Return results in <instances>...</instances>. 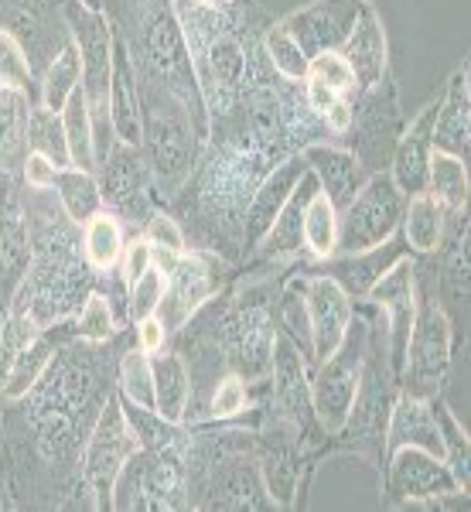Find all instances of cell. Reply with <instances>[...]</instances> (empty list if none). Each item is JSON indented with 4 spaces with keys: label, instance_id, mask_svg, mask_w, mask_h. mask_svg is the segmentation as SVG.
I'll return each instance as SVG.
<instances>
[{
    "label": "cell",
    "instance_id": "obj_1",
    "mask_svg": "<svg viewBox=\"0 0 471 512\" xmlns=\"http://www.w3.org/2000/svg\"><path fill=\"white\" fill-rule=\"evenodd\" d=\"M93 267L82 253V229L69 219H31V263L21 291L7 308L24 311L38 328H55L76 315L93 291Z\"/></svg>",
    "mask_w": 471,
    "mask_h": 512
},
{
    "label": "cell",
    "instance_id": "obj_2",
    "mask_svg": "<svg viewBox=\"0 0 471 512\" xmlns=\"http://www.w3.org/2000/svg\"><path fill=\"white\" fill-rule=\"evenodd\" d=\"M140 96H144V140H140V147L147 151V168L157 178V185L178 192L195 164V120L185 110V103L171 96L161 82L140 89Z\"/></svg>",
    "mask_w": 471,
    "mask_h": 512
},
{
    "label": "cell",
    "instance_id": "obj_3",
    "mask_svg": "<svg viewBox=\"0 0 471 512\" xmlns=\"http://www.w3.org/2000/svg\"><path fill=\"white\" fill-rule=\"evenodd\" d=\"M69 28L82 59V93L89 99V113H93V151L99 168V161L117 144V134H113V123H110V76H113V41H117V35H113L103 11H89L79 0L69 4Z\"/></svg>",
    "mask_w": 471,
    "mask_h": 512
},
{
    "label": "cell",
    "instance_id": "obj_4",
    "mask_svg": "<svg viewBox=\"0 0 471 512\" xmlns=\"http://www.w3.org/2000/svg\"><path fill=\"white\" fill-rule=\"evenodd\" d=\"M451 321L431 291L417 294V315H413L407 355H403L400 383L407 396L437 400L444 379L451 373Z\"/></svg>",
    "mask_w": 471,
    "mask_h": 512
},
{
    "label": "cell",
    "instance_id": "obj_5",
    "mask_svg": "<svg viewBox=\"0 0 471 512\" xmlns=\"http://www.w3.org/2000/svg\"><path fill=\"white\" fill-rule=\"evenodd\" d=\"M369 355V328L352 318L345 342L314 366L311 376V410L325 434H342L345 420L352 414L355 393L362 383V366Z\"/></svg>",
    "mask_w": 471,
    "mask_h": 512
},
{
    "label": "cell",
    "instance_id": "obj_6",
    "mask_svg": "<svg viewBox=\"0 0 471 512\" xmlns=\"http://www.w3.org/2000/svg\"><path fill=\"white\" fill-rule=\"evenodd\" d=\"M144 52H147V65H151L157 82H161L171 96H178L181 103H185V110L192 113V120H195L198 140H205V134H209V117H205L202 82H198V72H195L192 48H188L185 35H181V24L171 7L157 11L151 24H147Z\"/></svg>",
    "mask_w": 471,
    "mask_h": 512
},
{
    "label": "cell",
    "instance_id": "obj_7",
    "mask_svg": "<svg viewBox=\"0 0 471 512\" xmlns=\"http://www.w3.org/2000/svg\"><path fill=\"white\" fill-rule=\"evenodd\" d=\"M407 195L393 185L390 175H369L366 185L338 212V253H362L400 233Z\"/></svg>",
    "mask_w": 471,
    "mask_h": 512
},
{
    "label": "cell",
    "instance_id": "obj_8",
    "mask_svg": "<svg viewBox=\"0 0 471 512\" xmlns=\"http://www.w3.org/2000/svg\"><path fill=\"white\" fill-rule=\"evenodd\" d=\"M93 376L72 359L55 355L52 366L45 369V376L38 379V386L24 400L31 403V420H35L41 444H62L69 441L72 424H76L79 407L86 403Z\"/></svg>",
    "mask_w": 471,
    "mask_h": 512
},
{
    "label": "cell",
    "instance_id": "obj_9",
    "mask_svg": "<svg viewBox=\"0 0 471 512\" xmlns=\"http://www.w3.org/2000/svg\"><path fill=\"white\" fill-rule=\"evenodd\" d=\"M137 448V437L130 431L127 414L120 407V396H110L99 410L93 431H89L86 441V478L93 485V495L99 506H110L113 502V482H117L120 468L127 465V458Z\"/></svg>",
    "mask_w": 471,
    "mask_h": 512
},
{
    "label": "cell",
    "instance_id": "obj_10",
    "mask_svg": "<svg viewBox=\"0 0 471 512\" xmlns=\"http://www.w3.org/2000/svg\"><path fill=\"white\" fill-rule=\"evenodd\" d=\"M31 263V216L14 175L0 171V304L21 291Z\"/></svg>",
    "mask_w": 471,
    "mask_h": 512
},
{
    "label": "cell",
    "instance_id": "obj_11",
    "mask_svg": "<svg viewBox=\"0 0 471 512\" xmlns=\"http://www.w3.org/2000/svg\"><path fill=\"white\" fill-rule=\"evenodd\" d=\"M366 297L386 315V328H390V369H393V376L400 379L413 315H417V267H413L410 256H400V260L369 287Z\"/></svg>",
    "mask_w": 471,
    "mask_h": 512
},
{
    "label": "cell",
    "instance_id": "obj_12",
    "mask_svg": "<svg viewBox=\"0 0 471 512\" xmlns=\"http://www.w3.org/2000/svg\"><path fill=\"white\" fill-rule=\"evenodd\" d=\"M304 301L311 321V366L325 362L345 342L355 318L352 294L335 277H304Z\"/></svg>",
    "mask_w": 471,
    "mask_h": 512
},
{
    "label": "cell",
    "instance_id": "obj_13",
    "mask_svg": "<svg viewBox=\"0 0 471 512\" xmlns=\"http://www.w3.org/2000/svg\"><path fill=\"white\" fill-rule=\"evenodd\" d=\"M274 318L263 301H246L226 321V352L229 362L243 379H260L270 373V355H274Z\"/></svg>",
    "mask_w": 471,
    "mask_h": 512
},
{
    "label": "cell",
    "instance_id": "obj_14",
    "mask_svg": "<svg viewBox=\"0 0 471 512\" xmlns=\"http://www.w3.org/2000/svg\"><path fill=\"white\" fill-rule=\"evenodd\" d=\"M366 0H314V4L294 11L287 21H280L287 31L297 38V45L311 55L321 52H342V45L349 41L352 28L359 24Z\"/></svg>",
    "mask_w": 471,
    "mask_h": 512
},
{
    "label": "cell",
    "instance_id": "obj_15",
    "mask_svg": "<svg viewBox=\"0 0 471 512\" xmlns=\"http://www.w3.org/2000/svg\"><path fill=\"white\" fill-rule=\"evenodd\" d=\"M386 478H390V492L400 495L403 502H437L448 499V495H461L458 482L448 472L441 458L420 451V448H396L390 451V468H386Z\"/></svg>",
    "mask_w": 471,
    "mask_h": 512
},
{
    "label": "cell",
    "instance_id": "obj_16",
    "mask_svg": "<svg viewBox=\"0 0 471 512\" xmlns=\"http://www.w3.org/2000/svg\"><path fill=\"white\" fill-rule=\"evenodd\" d=\"M267 376L274 379V407L280 410V417H284L294 431H304L314 420L308 359H304L301 349H297L284 332H277L274 338V355H270Z\"/></svg>",
    "mask_w": 471,
    "mask_h": 512
},
{
    "label": "cell",
    "instance_id": "obj_17",
    "mask_svg": "<svg viewBox=\"0 0 471 512\" xmlns=\"http://www.w3.org/2000/svg\"><path fill=\"white\" fill-rule=\"evenodd\" d=\"M212 291H216V277H212L209 263L198 253H181L175 267L164 274V301L157 308V318L164 321L168 335L185 328V321L202 311Z\"/></svg>",
    "mask_w": 471,
    "mask_h": 512
},
{
    "label": "cell",
    "instance_id": "obj_18",
    "mask_svg": "<svg viewBox=\"0 0 471 512\" xmlns=\"http://www.w3.org/2000/svg\"><path fill=\"white\" fill-rule=\"evenodd\" d=\"M304 171H308L304 154H287V158H280V164H274V168L260 178V185L246 198V212H243L246 243H260V239L267 236V229L274 226L277 212L284 209V202L291 198L294 185L301 181Z\"/></svg>",
    "mask_w": 471,
    "mask_h": 512
},
{
    "label": "cell",
    "instance_id": "obj_19",
    "mask_svg": "<svg viewBox=\"0 0 471 512\" xmlns=\"http://www.w3.org/2000/svg\"><path fill=\"white\" fill-rule=\"evenodd\" d=\"M110 123L117 140L130 147H140L144 140V96L130 48L117 38L113 41V76H110Z\"/></svg>",
    "mask_w": 471,
    "mask_h": 512
},
{
    "label": "cell",
    "instance_id": "obj_20",
    "mask_svg": "<svg viewBox=\"0 0 471 512\" xmlns=\"http://www.w3.org/2000/svg\"><path fill=\"white\" fill-rule=\"evenodd\" d=\"M396 448H420L444 461V437L441 420L434 414V400H420V396L403 393L393 403L390 420H386V454Z\"/></svg>",
    "mask_w": 471,
    "mask_h": 512
},
{
    "label": "cell",
    "instance_id": "obj_21",
    "mask_svg": "<svg viewBox=\"0 0 471 512\" xmlns=\"http://www.w3.org/2000/svg\"><path fill=\"white\" fill-rule=\"evenodd\" d=\"M301 154H304V161H308L311 175L318 178L321 195H325L338 212L352 202L355 192H359L369 178L366 171H362V161L355 158L352 151H345V147L318 144V140H314V144L301 147Z\"/></svg>",
    "mask_w": 471,
    "mask_h": 512
},
{
    "label": "cell",
    "instance_id": "obj_22",
    "mask_svg": "<svg viewBox=\"0 0 471 512\" xmlns=\"http://www.w3.org/2000/svg\"><path fill=\"white\" fill-rule=\"evenodd\" d=\"M386 383H390V379L383 376V366H379V362L362 366L359 393H355L352 414L342 427V434L355 431L362 444H373V448H383V451H386V420H390V407H393L390 386Z\"/></svg>",
    "mask_w": 471,
    "mask_h": 512
},
{
    "label": "cell",
    "instance_id": "obj_23",
    "mask_svg": "<svg viewBox=\"0 0 471 512\" xmlns=\"http://www.w3.org/2000/svg\"><path fill=\"white\" fill-rule=\"evenodd\" d=\"M434 113H437V103H431L410 123V130L400 137V144H396V151H393L390 178L407 198L424 192V185H427V161H431V151H434V144H431Z\"/></svg>",
    "mask_w": 471,
    "mask_h": 512
},
{
    "label": "cell",
    "instance_id": "obj_24",
    "mask_svg": "<svg viewBox=\"0 0 471 512\" xmlns=\"http://www.w3.org/2000/svg\"><path fill=\"white\" fill-rule=\"evenodd\" d=\"M147 181V164L140 158V147H130L117 140L110 147L103 161H99V192H103V202H110L113 209L127 212L134 209V202L144 192Z\"/></svg>",
    "mask_w": 471,
    "mask_h": 512
},
{
    "label": "cell",
    "instance_id": "obj_25",
    "mask_svg": "<svg viewBox=\"0 0 471 512\" xmlns=\"http://www.w3.org/2000/svg\"><path fill=\"white\" fill-rule=\"evenodd\" d=\"M342 59L352 65L355 72V86L359 89H373L386 76V35H383V21L373 7L362 11L359 24L352 28L349 41L342 45Z\"/></svg>",
    "mask_w": 471,
    "mask_h": 512
},
{
    "label": "cell",
    "instance_id": "obj_26",
    "mask_svg": "<svg viewBox=\"0 0 471 512\" xmlns=\"http://www.w3.org/2000/svg\"><path fill=\"white\" fill-rule=\"evenodd\" d=\"M471 99H468V69H458L448 82V93L437 99L431 144L437 151H448L465 158L468 154V130H471Z\"/></svg>",
    "mask_w": 471,
    "mask_h": 512
},
{
    "label": "cell",
    "instance_id": "obj_27",
    "mask_svg": "<svg viewBox=\"0 0 471 512\" xmlns=\"http://www.w3.org/2000/svg\"><path fill=\"white\" fill-rule=\"evenodd\" d=\"M154 410L171 424H181L188 417V403H192V373H188L185 359L175 352H154Z\"/></svg>",
    "mask_w": 471,
    "mask_h": 512
},
{
    "label": "cell",
    "instance_id": "obj_28",
    "mask_svg": "<svg viewBox=\"0 0 471 512\" xmlns=\"http://www.w3.org/2000/svg\"><path fill=\"white\" fill-rule=\"evenodd\" d=\"M28 117V93L0 86V171H7V175L21 171L24 158H28Z\"/></svg>",
    "mask_w": 471,
    "mask_h": 512
},
{
    "label": "cell",
    "instance_id": "obj_29",
    "mask_svg": "<svg viewBox=\"0 0 471 512\" xmlns=\"http://www.w3.org/2000/svg\"><path fill=\"white\" fill-rule=\"evenodd\" d=\"M444 226H448V209L434 195L417 192L403 202V243L410 253H434L444 243Z\"/></svg>",
    "mask_w": 471,
    "mask_h": 512
},
{
    "label": "cell",
    "instance_id": "obj_30",
    "mask_svg": "<svg viewBox=\"0 0 471 512\" xmlns=\"http://www.w3.org/2000/svg\"><path fill=\"white\" fill-rule=\"evenodd\" d=\"M400 256H407V243L403 239L390 236L386 243L373 246V250H362V253H342V263H338V284L345 287L355 297H366L369 287L376 284L386 270L393 267Z\"/></svg>",
    "mask_w": 471,
    "mask_h": 512
},
{
    "label": "cell",
    "instance_id": "obj_31",
    "mask_svg": "<svg viewBox=\"0 0 471 512\" xmlns=\"http://www.w3.org/2000/svg\"><path fill=\"white\" fill-rule=\"evenodd\" d=\"M318 192V178L311 175V168L304 171L301 181L294 185L291 198L284 202V209L277 212L274 226L267 229V236L260 239L263 250L270 256H280V253H297L304 250V239H301V226H304V209H308V202Z\"/></svg>",
    "mask_w": 471,
    "mask_h": 512
},
{
    "label": "cell",
    "instance_id": "obj_32",
    "mask_svg": "<svg viewBox=\"0 0 471 512\" xmlns=\"http://www.w3.org/2000/svg\"><path fill=\"white\" fill-rule=\"evenodd\" d=\"M59 355V338L52 335V328H41L24 349L11 359V369L4 376V393L7 400H24L38 386V379L45 376V369L52 366V359Z\"/></svg>",
    "mask_w": 471,
    "mask_h": 512
},
{
    "label": "cell",
    "instance_id": "obj_33",
    "mask_svg": "<svg viewBox=\"0 0 471 512\" xmlns=\"http://www.w3.org/2000/svg\"><path fill=\"white\" fill-rule=\"evenodd\" d=\"M120 407H123V414H127V424H130V431H134V437H137L140 451L181 458V451L188 448V434L181 431V424H171V420H164L157 410L137 407V403L123 400V396H120Z\"/></svg>",
    "mask_w": 471,
    "mask_h": 512
},
{
    "label": "cell",
    "instance_id": "obj_34",
    "mask_svg": "<svg viewBox=\"0 0 471 512\" xmlns=\"http://www.w3.org/2000/svg\"><path fill=\"white\" fill-rule=\"evenodd\" d=\"M52 192L59 195V205L65 212V219L76 222L82 229L89 219L96 216V212L106 209L103 202V192H99V178L93 171H82V168H62L59 175H55V185Z\"/></svg>",
    "mask_w": 471,
    "mask_h": 512
},
{
    "label": "cell",
    "instance_id": "obj_35",
    "mask_svg": "<svg viewBox=\"0 0 471 512\" xmlns=\"http://www.w3.org/2000/svg\"><path fill=\"white\" fill-rule=\"evenodd\" d=\"M123 226L120 216L110 209L96 212L93 219L82 226V253H86V263L93 267V274H106L120 263L123 253Z\"/></svg>",
    "mask_w": 471,
    "mask_h": 512
},
{
    "label": "cell",
    "instance_id": "obj_36",
    "mask_svg": "<svg viewBox=\"0 0 471 512\" xmlns=\"http://www.w3.org/2000/svg\"><path fill=\"white\" fill-rule=\"evenodd\" d=\"M427 195H434L437 202L448 212H461L468 205V168L465 158L448 151H431V161H427Z\"/></svg>",
    "mask_w": 471,
    "mask_h": 512
},
{
    "label": "cell",
    "instance_id": "obj_37",
    "mask_svg": "<svg viewBox=\"0 0 471 512\" xmlns=\"http://www.w3.org/2000/svg\"><path fill=\"white\" fill-rule=\"evenodd\" d=\"M297 475H301V458L291 441H277L263 451L260 458V478L263 492L277 502V506H291L297 492Z\"/></svg>",
    "mask_w": 471,
    "mask_h": 512
},
{
    "label": "cell",
    "instance_id": "obj_38",
    "mask_svg": "<svg viewBox=\"0 0 471 512\" xmlns=\"http://www.w3.org/2000/svg\"><path fill=\"white\" fill-rule=\"evenodd\" d=\"M82 89V59L76 41H65L55 52V59L48 62L45 79H41V106L62 113V106L69 103V96Z\"/></svg>",
    "mask_w": 471,
    "mask_h": 512
},
{
    "label": "cell",
    "instance_id": "obj_39",
    "mask_svg": "<svg viewBox=\"0 0 471 512\" xmlns=\"http://www.w3.org/2000/svg\"><path fill=\"white\" fill-rule=\"evenodd\" d=\"M62 127L65 140H69V158L72 168L93 171L96 168V151H93V113H89V99L82 89L69 96V103L62 106Z\"/></svg>",
    "mask_w": 471,
    "mask_h": 512
},
{
    "label": "cell",
    "instance_id": "obj_40",
    "mask_svg": "<svg viewBox=\"0 0 471 512\" xmlns=\"http://www.w3.org/2000/svg\"><path fill=\"white\" fill-rule=\"evenodd\" d=\"M304 250L318 260H332L338 250V209L321 195V188L304 209V226H301Z\"/></svg>",
    "mask_w": 471,
    "mask_h": 512
},
{
    "label": "cell",
    "instance_id": "obj_41",
    "mask_svg": "<svg viewBox=\"0 0 471 512\" xmlns=\"http://www.w3.org/2000/svg\"><path fill=\"white\" fill-rule=\"evenodd\" d=\"M28 151L45 154L55 168H72L69 158V140H65V127H62V113L48 110V106H31L28 117Z\"/></svg>",
    "mask_w": 471,
    "mask_h": 512
},
{
    "label": "cell",
    "instance_id": "obj_42",
    "mask_svg": "<svg viewBox=\"0 0 471 512\" xmlns=\"http://www.w3.org/2000/svg\"><path fill=\"white\" fill-rule=\"evenodd\" d=\"M263 55H267V62L274 65V72L280 79H287V82L308 79V62H311L308 52L297 45V38L284 28V24H277V28L267 31V38H263Z\"/></svg>",
    "mask_w": 471,
    "mask_h": 512
},
{
    "label": "cell",
    "instance_id": "obj_43",
    "mask_svg": "<svg viewBox=\"0 0 471 512\" xmlns=\"http://www.w3.org/2000/svg\"><path fill=\"white\" fill-rule=\"evenodd\" d=\"M291 342L301 349L304 359L311 362V321H308V301H304V277L291 280L280 294V328Z\"/></svg>",
    "mask_w": 471,
    "mask_h": 512
},
{
    "label": "cell",
    "instance_id": "obj_44",
    "mask_svg": "<svg viewBox=\"0 0 471 512\" xmlns=\"http://www.w3.org/2000/svg\"><path fill=\"white\" fill-rule=\"evenodd\" d=\"M76 338L89 345H103L117 335V315H113V304L106 294L89 291V297L82 301V308L76 311V325H72Z\"/></svg>",
    "mask_w": 471,
    "mask_h": 512
},
{
    "label": "cell",
    "instance_id": "obj_45",
    "mask_svg": "<svg viewBox=\"0 0 471 512\" xmlns=\"http://www.w3.org/2000/svg\"><path fill=\"white\" fill-rule=\"evenodd\" d=\"M120 396L154 410V366L144 349H130L120 359Z\"/></svg>",
    "mask_w": 471,
    "mask_h": 512
},
{
    "label": "cell",
    "instance_id": "obj_46",
    "mask_svg": "<svg viewBox=\"0 0 471 512\" xmlns=\"http://www.w3.org/2000/svg\"><path fill=\"white\" fill-rule=\"evenodd\" d=\"M434 414L441 420V437H444V465L454 475V482L468 492V434L461 431V424L448 414L444 403H434Z\"/></svg>",
    "mask_w": 471,
    "mask_h": 512
},
{
    "label": "cell",
    "instance_id": "obj_47",
    "mask_svg": "<svg viewBox=\"0 0 471 512\" xmlns=\"http://www.w3.org/2000/svg\"><path fill=\"white\" fill-rule=\"evenodd\" d=\"M0 86L24 89V93H28V86H31L28 48H24L18 35H14L11 28H4V24H0Z\"/></svg>",
    "mask_w": 471,
    "mask_h": 512
},
{
    "label": "cell",
    "instance_id": "obj_48",
    "mask_svg": "<svg viewBox=\"0 0 471 512\" xmlns=\"http://www.w3.org/2000/svg\"><path fill=\"white\" fill-rule=\"evenodd\" d=\"M308 79L321 82V86H328L332 93L338 96H352L355 89V72L352 65L342 59V52H321V55H311L308 62Z\"/></svg>",
    "mask_w": 471,
    "mask_h": 512
},
{
    "label": "cell",
    "instance_id": "obj_49",
    "mask_svg": "<svg viewBox=\"0 0 471 512\" xmlns=\"http://www.w3.org/2000/svg\"><path fill=\"white\" fill-rule=\"evenodd\" d=\"M130 294H127V308H130V321H144L157 315L164 301V274L157 267H151L147 274H140L137 280H130Z\"/></svg>",
    "mask_w": 471,
    "mask_h": 512
},
{
    "label": "cell",
    "instance_id": "obj_50",
    "mask_svg": "<svg viewBox=\"0 0 471 512\" xmlns=\"http://www.w3.org/2000/svg\"><path fill=\"white\" fill-rule=\"evenodd\" d=\"M250 407V383H246L239 373L222 376L216 386H212V400H209V414L216 420H229L239 417Z\"/></svg>",
    "mask_w": 471,
    "mask_h": 512
},
{
    "label": "cell",
    "instance_id": "obj_51",
    "mask_svg": "<svg viewBox=\"0 0 471 512\" xmlns=\"http://www.w3.org/2000/svg\"><path fill=\"white\" fill-rule=\"evenodd\" d=\"M144 239L154 246V250H164V253H188L185 246V233H181V226L171 216H164V212H154L151 219H147V229H144Z\"/></svg>",
    "mask_w": 471,
    "mask_h": 512
},
{
    "label": "cell",
    "instance_id": "obj_52",
    "mask_svg": "<svg viewBox=\"0 0 471 512\" xmlns=\"http://www.w3.org/2000/svg\"><path fill=\"white\" fill-rule=\"evenodd\" d=\"M120 274H123V280H137L140 274H147V270L154 267V246L147 243L144 236H134L130 243H123V253H120Z\"/></svg>",
    "mask_w": 471,
    "mask_h": 512
},
{
    "label": "cell",
    "instance_id": "obj_53",
    "mask_svg": "<svg viewBox=\"0 0 471 512\" xmlns=\"http://www.w3.org/2000/svg\"><path fill=\"white\" fill-rule=\"evenodd\" d=\"M55 175H59V168H55L45 154L28 151V158H24V164H21V178H24V185H28L31 192H52Z\"/></svg>",
    "mask_w": 471,
    "mask_h": 512
},
{
    "label": "cell",
    "instance_id": "obj_54",
    "mask_svg": "<svg viewBox=\"0 0 471 512\" xmlns=\"http://www.w3.org/2000/svg\"><path fill=\"white\" fill-rule=\"evenodd\" d=\"M164 342H168V328H164V321L151 315L144 321H137V349H144L147 355L161 352Z\"/></svg>",
    "mask_w": 471,
    "mask_h": 512
},
{
    "label": "cell",
    "instance_id": "obj_55",
    "mask_svg": "<svg viewBox=\"0 0 471 512\" xmlns=\"http://www.w3.org/2000/svg\"><path fill=\"white\" fill-rule=\"evenodd\" d=\"M321 120H325V127L332 130V134H349L352 123H355V106L349 103V96H338L335 106Z\"/></svg>",
    "mask_w": 471,
    "mask_h": 512
},
{
    "label": "cell",
    "instance_id": "obj_56",
    "mask_svg": "<svg viewBox=\"0 0 471 512\" xmlns=\"http://www.w3.org/2000/svg\"><path fill=\"white\" fill-rule=\"evenodd\" d=\"M304 82H308V86H304V103L311 106V113H318V117H325V113L335 106L338 93H332V89L321 86V82H314V79H304Z\"/></svg>",
    "mask_w": 471,
    "mask_h": 512
},
{
    "label": "cell",
    "instance_id": "obj_57",
    "mask_svg": "<svg viewBox=\"0 0 471 512\" xmlns=\"http://www.w3.org/2000/svg\"><path fill=\"white\" fill-rule=\"evenodd\" d=\"M82 7H89V11H103V0H79Z\"/></svg>",
    "mask_w": 471,
    "mask_h": 512
},
{
    "label": "cell",
    "instance_id": "obj_58",
    "mask_svg": "<svg viewBox=\"0 0 471 512\" xmlns=\"http://www.w3.org/2000/svg\"><path fill=\"white\" fill-rule=\"evenodd\" d=\"M202 4H216V0H202Z\"/></svg>",
    "mask_w": 471,
    "mask_h": 512
}]
</instances>
